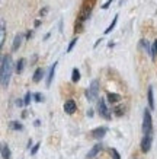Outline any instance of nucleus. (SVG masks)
<instances>
[{"instance_id": "obj_1", "label": "nucleus", "mask_w": 157, "mask_h": 159, "mask_svg": "<svg viewBox=\"0 0 157 159\" xmlns=\"http://www.w3.org/2000/svg\"><path fill=\"white\" fill-rule=\"evenodd\" d=\"M12 72H13V63H12V57H10V56H3V57H2V72H0V77H2V86H3V88L9 86Z\"/></svg>"}, {"instance_id": "obj_2", "label": "nucleus", "mask_w": 157, "mask_h": 159, "mask_svg": "<svg viewBox=\"0 0 157 159\" xmlns=\"http://www.w3.org/2000/svg\"><path fill=\"white\" fill-rule=\"evenodd\" d=\"M143 133L144 134H153V118H151V114H150V110L144 111Z\"/></svg>"}, {"instance_id": "obj_3", "label": "nucleus", "mask_w": 157, "mask_h": 159, "mask_svg": "<svg viewBox=\"0 0 157 159\" xmlns=\"http://www.w3.org/2000/svg\"><path fill=\"white\" fill-rule=\"evenodd\" d=\"M98 93H99V82H98V80H93V82L90 83L89 89L86 91V98L90 102H93L96 98H98Z\"/></svg>"}, {"instance_id": "obj_4", "label": "nucleus", "mask_w": 157, "mask_h": 159, "mask_svg": "<svg viewBox=\"0 0 157 159\" xmlns=\"http://www.w3.org/2000/svg\"><path fill=\"white\" fill-rule=\"evenodd\" d=\"M92 5H93V2H92L90 5H87L86 3L85 6H83V9H81V12H80V15H79V20L80 22H85L89 16H90V12H92Z\"/></svg>"}, {"instance_id": "obj_5", "label": "nucleus", "mask_w": 157, "mask_h": 159, "mask_svg": "<svg viewBox=\"0 0 157 159\" xmlns=\"http://www.w3.org/2000/svg\"><path fill=\"white\" fill-rule=\"evenodd\" d=\"M151 134H144L143 140H141V150L144 153H147L148 150L151 149Z\"/></svg>"}, {"instance_id": "obj_6", "label": "nucleus", "mask_w": 157, "mask_h": 159, "mask_svg": "<svg viewBox=\"0 0 157 159\" xmlns=\"http://www.w3.org/2000/svg\"><path fill=\"white\" fill-rule=\"evenodd\" d=\"M99 114L103 118H106V120H111V112H109V110H108V107H106V102L103 101V99H100L99 101Z\"/></svg>"}, {"instance_id": "obj_7", "label": "nucleus", "mask_w": 157, "mask_h": 159, "mask_svg": "<svg viewBox=\"0 0 157 159\" xmlns=\"http://www.w3.org/2000/svg\"><path fill=\"white\" fill-rule=\"evenodd\" d=\"M76 102L73 101V99H68V101H66V104H64V111H66L67 114H73L74 111H76Z\"/></svg>"}, {"instance_id": "obj_8", "label": "nucleus", "mask_w": 157, "mask_h": 159, "mask_svg": "<svg viewBox=\"0 0 157 159\" xmlns=\"http://www.w3.org/2000/svg\"><path fill=\"white\" fill-rule=\"evenodd\" d=\"M106 131H108L106 127H98V129H95V130L92 131V136H93L95 139H102V137L106 134Z\"/></svg>"}, {"instance_id": "obj_9", "label": "nucleus", "mask_w": 157, "mask_h": 159, "mask_svg": "<svg viewBox=\"0 0 157 159\" xmlns=\"http://www.w3.org/2000/svg\"><path fill=\"white\" fill-rule=\"evenodd\" d=\"M57 64L58 63L55 61L54 64L51 66V69H50V75H48L47 77V86H51V82H52V79H54V75H55V69H57Z\"/></svg>"}, {"instance_id": "obj_10", "label": "nucleus", "mask_w": 157, "mask_h": 159, "mask_svg": "<svg viewBox=\"0 0 157 159\" xmlns=\"http://www.w3.org/2000/svg\"><path fill=\"white\" fill-rule=\"evenodd\" d=\"M22 41H24V35H22V34H18L16 37H15V41H13V45H12V50H13V51L19 50Z\"/></svg>"}, {"instance_id": "obj_11", "label": "nucleus", "mask_w": 157, "mask_h": 159, "mask_svg": "<svg viewBox=\"0 0 157 159\" xmlns=\"http://www.w3.org/2000/svg\"><path fill=\"white\" fill-rule=\"evenodd\" d=\"M44 77V69H37L35 70V73H33V77H32V80L35 83H38V82H41V79Z\"/></svg>"}, {"instance_id": "obj_12", "label": "nucleus", "mask_w": 157, "mask_h": 159, "mask_svg": "<svg viewBox=\"0 0 157 159\" xmlns=\"http://www.w3.org/2000/svg\"><path fill=\"white\" fill-rule=\"evenodd\" d=\"M5 39H6V24L5 20H2V26H0V45L2 47L5 44Z\"/></svg>"}, {"instance_id": "obj_13", "label": "nucleus", "mask_w": 157, "mask_h": 159, "mask_svg": "<svg viewBox=\"0 0 157 159\" xmlns=\"http://www.w3.org/2000/svg\"><path fill=\"white\" fill-rule=\"evenodd\" d=\"M147 98H148V107H150V110H154V97H153V86H148Z\"/></svg>"}, {"instance_id": "obj_14", "label": "nucleus", "mask_w": 157, "mask_h": 159, "mask_svg": "<svg viewBox=\"0 0 157 159\" xmlns=\"http://www.w3.org/2000/svg\"><path fill=\"white\" fill-rule=\"evenodd\" d=\"M100 150H102V145H95V146H93V148L90 149V152L87 153V158H89V159H90V158H95V156L99 153Z\"/></svg>"}, {"instance_id": "obj_15", "label": "nucleus", "mask_w": 157, "mask_h": 159, "mask_svg": "<svg viewBox=\"0 0 157 159\" xmlns=\"http://www.w3.org/2000/svg\"><path fill=\"white\" fill-rule=\"evenodd\" d=\"M10 156H12V153H10L9 146L6 145V143H3V145H2V158L3 159H10Z\"/></svg>"}, {"instance_id": "obj_16", "label": "nucleus", "mask_w": 157, "mask_h": 159, "mask_svg": "<svg viewBox=\"0 0 157 159\" xmlns=\"http://www.w3.org/2000/svg\"><path fill=\"white\" fill-rule=\"evenodd\" d=\"M119 99H121V95H118V93H108V101L111 102V104H116V102H119Z\"/></svg>"}, {"instance_id": "obj_17", "label": "nucleus", "mask_w": 157, "mask_h": 159, "mask_svg": "<svg viewBox=\"0 0 157 159\" xmlns=\"http://www.w3.org/2000/svg\"><path fill=\"white\" fill-rule=\"evenodd\" d=\"M25 67V58H19V61L16 63V73H22Z\"/></svg>"}, {"instance_id": "obj_18", "label": "nucleus", "mask_w": 157, "mask_h": 159, "mask_svg": "<svg viewBox=\"0 0 157 159\" xmlns=\"http://www.w3.org/2000/svg\"><path fill=\"white\" fill-rule=\"evenodd\" d=\"M116 22H118V15H115L114 20H112V22H111V25H109V26H108V28L105 29V34H109L111 31H112V29L115 28V25H116Z\"/></svg>"}, {"instance_id": "obj_19", "label": "nucleus", "mask_w": 157, "mask_h": 159, "mask_svg": "<svg viewBox=\"0 0 157 159\" xmlns=\"http://www.w3.org/2000/svg\"><path fill=\"white\" fill-rule=\"evenodd\" d=\"M72 80L74 83H77L80 80V72L77 70V69H73V73H72Z\"/></svg>"}, {"instance_id": "obj_20", "label": "nucleus", "mask_w": 157, "mask_h": 159, "mask_svg": "<svg viewBox=\"0 0 157 159\" xmlns=\"http://www.w3.org/2000/svg\"><path fill=\"white\" fill-rule=\"evenodd\" d=\"M9 127L12 129V130H22L24 127H22V124L20 123H18V121H12L9 124Z\"/></svg>"}, {"instance_id": "obj_21", "label": "nucleus", "mask_w": 157, "mask_h": 159, "mask_svg": "<svg viewBox=\"0 0 157 159\" xmlns=\"http://www.w3.org/2000/svg\"><path fill=\"white\" fill-rule=\"evenodd\" d=\"M76 43H77V38L72 39V43L68 44V48H67V53H72V50L74 48V45H76Z\"/></svg>"}, {"instance_id": "obj_22", "label": "nucleus", "mask_w": 157, "mask_h": 159, "mask_svg": "<svg viewBox=\"0 0 157 159\" xmlns=\"http://www.w3.org/2000/svg\"><path fill=\"white\" fill-rule=\"evenodd\" d=\"M33 98H35V101H37V102H42L44 101V97L41 95V93H35V95H33Z\"/></svg>"}, {"instance_id": "obj_23", "label": "nucleus", "mask_w": 157, "mask_h": 159, "mask_svg": "<svg viewBox=\"0 0 157 159\" xmlns=\"http://www.w3.org/2000/svg\"><path fill=\"white\" fill-rule=\"evenodd\" d=\"M39 146H41V143H37V145L32 148V150H31V155H35L37 152H38V149H39Z\"/></svg>"}, {"instance_id": "obj_24", "label": "nucleus", "mask_w": 157, "mask_h": 159, "mask_svg": "<svg viewBox=\"0 0 157 159\" xmlns=\"http://www.w3.org/2000/svg\"><path fill=\"white\" fill-rule=\"evenodd\" d=\"M111 152H112V155H114V159H121V156H119L118 150L116 149H111Z\"/></svg>"}, {"instance_id": "obj_25", "label": "nucleus", "mask_w": 157, "mask_h": 159, "mask_svg": "<svg viewBox=\"0 0 157 159\" xmlns=\"http://www.w3.org/2000/svg\"><path fill=\"white\" fill-rule=\"evenodd\" d=\"M29 102H31V93H26V97H25V105H28Z\"/></svg>"}, {"instance_id": "obj_26", "label": "nucleus", "mask_w": 157, "mask_h": 159, "mask_svg": "<svg viewBox=\"0 0 157 159\" xmlns=\"http://www.w3.org/2000/svg\"><path fill=\"white\" fill-rule=\"evenodd\" d=\"M111 3H112V0H108V2H106V3H105L103 6H102V9H108V7H109V5Z\"/></svg>"}, {"instance_id": "obj_27", "label": "nucleus", "mask_w": 157, "mask_h": 159, "mask_svg": "<svg viewBox=\"0 0 157 159\" xmlns=\"http://www.w3.org/2000/svg\"><path fill=\"white\" fill-rule=\"evenodd\" d=\"M47 12H48V7H44V9L39 12V15H41V16H44V15H47Z\"/></svg>"}, {"instance_id": "obj_28", "label": "nucleus", "mask_w": 157, "mask_h": 159, "mask_svg": "<svg viewBox=\"0 0 157 159\" xmlns=\"http://www.w3.org/2000/svg\"><path fill=\"white\" fill-rule=\"evenodd\" d=\"M153 51H154V54H157V39L154 41V44H153Z\"/></svg>"}]
</instances>
